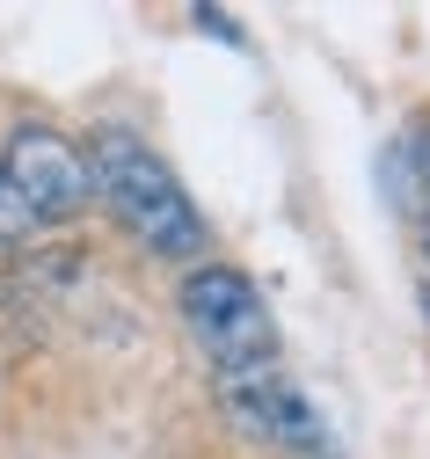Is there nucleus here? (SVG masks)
I'll return each mask as SVG.
<instances>
[{
  "instance_id": "nucleus-1",
  "label": "nucleus",
  "mask_w": 430,
  "mask_h": 459,
  "mask_svg": "<svg viewBox=\"0 0 430 459\" xmlns=\"http://www.w3.org/2000/svg\"><path fill=\"white\" fill-rule=\"evenodd\" d=\"M88 183H95V197L110 204V219L125 226L132 241H146L154 255H168V263L205 255V219H197L190 197H182L175 168H168L146 139H132V132H95V146H88Z\"/></svg>"
},
{
  "instance_id": "nucleus-2",
  "label": "nucleus",
  "mask_w": 430,
  "mask_h": 459,
  "mask_svg": "<svg viewBox=\"0 0 430 459\" xmlns=\"http://www.w3.org/2000/svg\"><path fill=\"white\" fill-rule=\"evenodd\" d=\"M175 307H182V321H190V335L205 342V358L219 372H263L277 358V321L256 292V277H241L226 263H197L182 277Z\"/></svg>"
},
{
  "instance_id": "nucleus-3",
  "label": "nucleus",
  "mask_w": 430,
  "mask_h": 459,
  "mask_svg": "<svg viewBox=\"0 0 430 459\" xmlns=\"http://www.w3.org/2000/svg\"><path fill=\"white\" fill-rule=\"evenodd\" d=\"M0 176H8V190L22 197V212L44 226V219H74L95 183H88V153L51 132V125H15L8 132V153H0Z\"/></svg>"
},
{
  "instance_id": "nucleus-4",
  "label": "nucleus",
  "mask_w": 430,
  "mask_h": 459,
  "mask_svg": "<svg viewBox=\"0 0 430 459\" xmlns=\"http://www.w3.org/2000/svg\"><path fill=\"white\" fill-rule=\"evenodd\" d=\"M219 409L233 416V430H249L277 452H299V459H321L329 452V423L321 409L306 401L285 372H219Z\"/></svg>"
},
{
  "instance_id": "nucleus-5",
  "label": "nucleus",
  "mask_w": 430,
  "mask_h": 459,
  "mask_svg": "<svg viewBox=\"0 0 430 459\" xmlns=\"http://www.w3.org/2000/svg\"><path fill=\"white\" fill-rule=\"evenodd\" d=\"M30 226H37V219L22 212V197L8 190V176H0V248H8V241H22V234H30Z\"/></svg>"
},
{
  "instance_id": "nucleus-6",
  "label": "nucleus",
  "mask_w": 430,
  "mask_h": 459,
  "mask_svg": "<svg viewBox=\"0 0 430 459\" xmlns=\"http://www.w3.org/2000/svg\"><path fill=\"white\" fill-rule=\"evenodd\" d=\"M190 22H197V30H212V37H226V44H241V30H233V15H226V8H197Z\"/></svg>"
},
{
  "instance_id": "nucleus-7",
  "label": "nucleus",
  "mask_w": 430,
  "mask_h": 459,
  "mask_svg": "<svg viewBox=\"0 0 430 459\" xmlns=\"http://www.w3.org/2000/svg\"><path fill=\"white\" fill-rule=\"evenodd\" d=\"M423 248H430V219H423Z\"/></svg>"
}]
</instances>
